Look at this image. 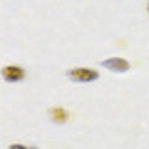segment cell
Wrapping results in <instances>:
<instances>
[{
  "label": "cell",
  "instance_id": "cell-6",
  "mask_svg": "<svg viewBox=\"0 0 149 149\" xmlns=\"http://www.w3.org/2000/svg\"><path fill=\"white\" fill-rule=\"evenodd\" d=\"M147 11H149V4H147Z\"/></svg>",
  "mask_w": 149,
  "mask_h": 149
},
{
  "label": "cell",
  "instance_id": "cell-3",
  "mask_svg": "<svg viewBox=\"0 0 149 149\" xmlns=\"http://www.w3.org/2000/svg\"><path fill=\"white\" fill-rule=\"evenodd\" d=\"M2 78L6 82H21L22 78L26 77V73H24V69L22 67H19V65H6V67L2 69Z\"/></svg>",
  "mask_w": 149,
  "mask_h": 149
},
{
  "label": "cell",
  "instance_id": "cell-1",
  "mask_svg": "<svg viewBox=\"0 0 149 149\" xmlns=\"http://www.w3.org/2000/svg\"><path fill=\"white\" fill-rule=\"evenodd\" d=\"M65 74H67L73 82H82V84L95 82L97 78H99V71L90 69V67H74V69H69Z\"/></svg>",
  "mask_w": 149,
  "mask_h": 149
},
{
  "label": "cell",
  "instance_id": "cell-5",
  "mask_svg": "<svg viewBox=\"0 0 149 149\" xmlns=\"http://www.w3.org/2000/svg\"><path fill=\"white\" fill-rule=\"evenodd\" d=\"M8 149H30V147H26V146H22V143H11Z\"/></svg>",
  "mask_w": 149,
  "mask_h": 149
},
{
  "label": "cell",
  "instance_id": "cell-2",
  "mask_svg": "<svg viewBox=\"0 0 149 149\" xmlns=\"http://www.w3.org/2000/svg\"><path fill=\"white\" fill-rule=\"evenodd\" d=\"M102 67L108 69V71H112V73H127L130 69V63H129V60H125V58L112 56V58L102 60Z\"/></svg>",
  "mask_w": 149,
  "mask_h": 149
},
{
  "label": "cell",
  "instance_id": "cell-7",
  "mask_svg": "<svg viewBox=\"0 0 149 149\" xmlns=\"http://www.w3.org/2000/svg\"><path fill=\"white\" fill-rule=\"evenodd\" d=\"M32 149H37V147H32Z\"/></svg>",
  "mask_w": 149,
  "mask_h": 149
},
{
  "label": "cell",
  "instance_id": "cell-4",
  "mask_svg": "<svg viewBox=\"0 0 149 149\" xmlns=\"http://www.w3.org/2000/svg\"><path fill=\"white\" fill-rule=\"evenodd\" d=\"M49 116L54 123H65V121H67V112L63 108H50Z\"/></svg>",
  "mask_w": 149,
  "mask_h": 149
}]
</instances>
